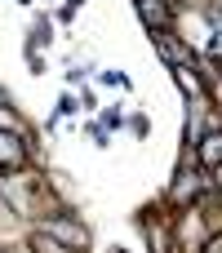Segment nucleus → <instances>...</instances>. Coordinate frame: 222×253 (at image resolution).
<instances>
[{"mask_svg":"<svg viewBox=\"0 0 222 253\" xmlns=\"http://www.w3.org/2000/svg\"><path fill=\"white\" fill-rule=\"evenodd\" d=\"M44 236H53V240L67 245V249H85V245H89L85 227H76V222H67V218H44Z\"/></svg>","mask_w":222,"mask_h":253,"instance_id":"obj_1","label":"nucleus"},{"mask_svg":"<svg viewBox=\"0 0 222 253\" xmlns=\"http://www.w3.org/2000/svg\"><path fill=\"white\" fill-rule=\"evenodd\" d=\"M196 156H200V165H205V169H218V165H222V129H214L209 138H200Z\"/></svg>","mask_w":222,"mask_h":253,"instance_id":"obj_4","label":"nucleus"},{"mask_svg":"<svg viewBox=\"0 0 222 253\" xmlns=\"http://www.w3.org/2000/svg\"><path fill=\"white\" fill-rule=\"evenodd\" d=\"M178 84H182L187 93H200V80H196V71H191V67H178Z\"/></svg>","mask_w":222,"mask_h":253,"instance_id":"obj_8","label":"nucleus"},{"mask_svg":"<svg viewBox=\"0 0 222 253\" xmlns=\"http://www.w3.org/2000/svg\"><path fill=\"white\" fill-rule=\"evenodd\" d=\"M205 253H222V236H209L205 240Z\"/></svg>","mask_w":222,"mask_h":253,"instance_id":"obj_10","label":"nucleus"},{"mask_svg":"<svg viewBox=\"0 0 222 253\" xmlns=\"http://www.w3.org/2000/svg\"><path fill=\"white\" fill-rule=\"evenodd\" d=\"M147 236H151V253H169V249H165V227H160V222H151Z\"/></svg>","mask_w":222,"mask_h":253,"instance_id":"obj_9","label":"nucleus"},{"mask_svg":"<svg viewBox=\"0 0 222 253\" xmlns=\"http://www.w3.org/2000/svg\"><path fill=\"white\" fill-rule=\"evenodd\" d=\"M200 191H209L205 169H182V173H178V187H174V200H178V205H191Z\"/></svg>","mask_w":222,"mask_h":253,"instance_id":"obj_2","label":"nucleus"},{"mask_svg":"<svg viewBox=\"0 0 222 253\" xmlns=\"http://www.w3.org/2000/svg\"><path fill=\"white\" fill-rule=\"evenodd\" d=\"M36 253H67V245H58L53 236H44V231H40V236H36Z\"/></svg>","mask_w":222,"mask_h":253,"instance_id":"obj_7","label":"nucleus"},{"mask_svg":"<svg viewBox=\"0 0 222 253\" xmlns=\"http://www.w3.org/2000/svg\"><path fill=\"white\" fill-rule=\"evenodd\" d=\"M156 40H160V53H165V58H174L178 67H187V49H182V44H178L174 36H165V31H156Z\"/></svg>","mask_w":222,"mask_h":253,"instance_id":"obj_6","label":"nucleus"},{"mask_svg":"<svg viewBox=\"0 0 222 253\" xmlns=\"http://www.w3.org/2000/svg\"><path fill=\"white\" fill-rule=\"evenodd\" d=\"M22 160H27V147H22V138H18V133H9V129H0V173L18 169Z\"/></svg>","mask_w":222,"mask_h":253,"instance_id":"obj_3","label":"nucleus"},{"mask_svg":"<svg viewBox=\"0 0 222 253\" xmlns=\"http://www.w3.org/2000/svg\"><path fill=\"white\" fill-rule=\"evenodd\" d=\"M138 9H142V18H147L156 31L169 22V4H165V0H138Z\"/></svg>","mask_w":222,"mask_h":253,"instance_id":"obj_5","label":"nucleus"}]
</instances>
